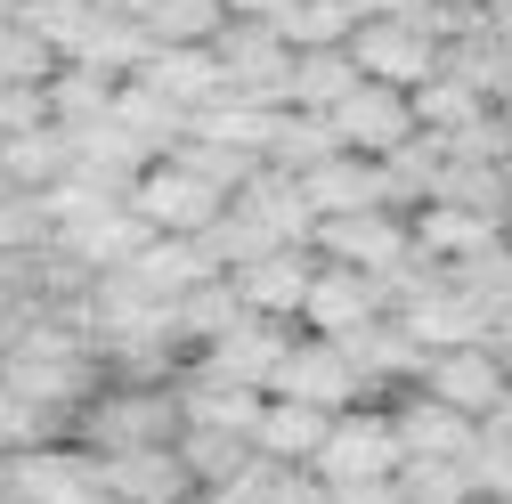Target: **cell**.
Instances as JSON below:
<instances>
[{
	"instance_id": "obj_1",
	"label": "cell",
	"mask_w": 512,
	"mask_h": 504,
	"mask_svg": "<svg viewBox=\"0 0 512 504\" xmlns=\"http://www.w3.org/2000/svg\"><path fill=\"white\" fill-rule=\"evenodd\" d=\"M179 374L171 383H139V374H106V383L82 399L74 439L90 456H131V448H179Z\"/></svg>"
},
{
	"instance_id": "obj_2",
	"label": "cell",
	"mask_w": 512,
	"mask_h": 504,
	"mask_svg": "<svg viewBox=\"0 0 512 504\" xmlns=\"http://www.w3.org/2000/svg\"><path fill=\"white\" fill-rule=\"evenodd\" d=\"M122 204H131L155 236H212V228H220V212H228V187H220V179H204L196 163L171 147V155H155V163L131 179V196H122Z\"/></svg>"
},
{
	"instance_id": "obj_3",
	"label": "cell",
	"mask_w": 512,
	"mask_h": 504,
	"mask_svg": "<svg viewBox=\"0 0 512 504\" xmlns=\"http://www.w3.org/2000/svg\"><path fill=\"white\" fill-rule=\"evenodd\" d=\"M326 488H358V480H399L407 472V439H399V415L391 399H358L350 415H334L326 448L309 464Z\"/></svg>"
},
{
	"instance_id": "obj_4",
	"label": "cell",
	"mask_w": 512,
	"mask_h": 504,
	"mask_svg": "<svg viewBox=\"0 0 512 504\" xmlns=\"http://www.w3.org/2000/svg\"><path fill=\"white\" fill-rule=\"evenodd\" d=\"M439 49H447V33L431 25V0H423L415 17H366V25L350 33V66H358L366 82L423 90V82L439 74Z\"/></svg>"
},
{
	"instance_id": "obj_5",
	"label": "cell",
	"mask_w": 512,
	"mask_h": 504,
	"mask_svg": "<svg viewBox=\"0 0 512 504\" xmlns=\"http://www.w3.org/2000/svg\"><path fill=\"white\" fill-rule=\"evenodd\" d=\"M212 57H220V74H228V98L285 106V90H293V41L269 17H228L212 33Z\"/></svg>"
},
{
	"instance_id": "obj_6",
	"label": "cell",
	"mask_w": 512,
	"mask_h": 504,
	"mask_svg": "<svg viewBox=\"0 0 512 504\" xmlns=\"http://www.w3.org/2000/svg\"><path fill=\"white\" fill-rule=\"evenodd\" d=\"M0 488L25 496V504H114L98 480V456L82 439H41V448L0 456Z\"/></svg>"
},
{
	"instance_id": "obj_7",
	"label": "cell",
	"mask_w": 512,
	"mask_h": 504,
	"mask_svg": "<svg viewBox=\"0 0 512 504\" xmlns=\"http://www.w3.org/2000/svg\"><path fill=\"white\" fill-rule=\"evenodd\" d=\"M269 399H301V407H326V415H350L358 399H374L366 391V374H358V358L334 342V334H293V350H285V366H277V383H269Z\"/></svg>"
},
{
	"instance_id": "obj_8",
	"label": "cell",
	"mask_w": 512,
	"mask_h": 504,
	"mask_svg": "<svg viewBox=\"0 0 512 504\" xmlns=\"http://www.w3.org/2000/svg\"><path fill=\"white\" fill-rule=\"evenodd\" d=\"M326 122H334V139H342L350 155H374V163H391L399 147H415V139H423L415 90H391V82H358Z\"/></svg>"
},
{
	"instance_id": "obj_9",
	"label": "cell",
	"mask_w": 512,
	"mask_h": 504,
	"mask_svg": "<svg viewBox=\"0 0 512 504\" xmlns=\"http://www.w3.org/2000/svg\"><path fill=\"white\" fill-rule=\"evenodd\" d=\"M309 244H317V261H350L391 285L415 261V212H342V220H317Z\"/></svg>"
},
{
	"instance_id": "obj_10",
	"label": "cell",
	"mask_w": 512,
	"mask_h": 504,
	"mask_svg": "<svg viewBox=\"0 0 512 504\" xmlns=\"http://www.w3.org/2000/svg\"><path fill=\"white\" fill-rule=\"evenodd\" d=\"M391 309H399V301H391V285H382L374 269L317 261V285H309V301H301V326H309V334H334V342H350V334L382 326Z\"/></svg>"
},
{
	"instance_id": "obj_11",
	"label": "cell",
	"mask_w": 512,
	"mask_h": 504,
	"mask_svg": "<svg viewBox=\"0 0 512 504\" xmlns=\"http://www.w3.org/2000/svg\"><path fill=\"white\" fill-rule=\"evenodd\" d=\"M415 391H431V399H447L456 415L488 423L504 407V391H512V374H504V358L488 342H464V350H423V383Z\"/></svg>"
},
{
	"instance_id": "obj_12",
	"label": "cell",
	"mask_w": 512,
	"mask_h": 504,
	"mask_svg": "<svg viewBox=\"0 0 512 504\" xmlns=\"http://www.w3.org/2000/svg\"><path fill=\"white\" fill-rule=\"evenodd\" d=\"M228 285H236V301L252 309V318L301 326V301H309V285H317V244H277V252H261V261L228 269Z\"/></svg>"
},
{
	"instance_id": "obj_13",
	"label": "cell",
	"mask_w": 512,
	"mask_h": 504,
	"mask_svg": "<svg viewBox=\"0 0 512 504\" xmlns=\"http://www.w3.org/2000/svg\"><path fill=\"white\" fill-rule=\"evenodd\" d=\"M139 82L147 90H163L187 122H196L204 106H220L228 98V74H220V57H212V41H147V57H139Z\"/></svg>"
},
{
	"instance_id": "obj_14",
	"label": "cell",
	"mask_w": 512,
	"mask_h": 504,
	"mask_svg": "<svg viewBox=\"0 0 512 504\" xmlns=\"http://www.w3.org/2000/svg\"><path fill=\"white\" fill-rule=\"evenodd\" d=\"M228 212H236L244 228H261L269 244H309V236H317V212H309V196H301V179L277 171V163L252 171L236 196H228Z\"/></svg>"
},
{
	"instance_id": "obj_15",
	"label": "cell",
	"mask_w": 512,
	"mask_h": 504,
	"mask_svg": "<svg viewBox=\"0 0 512 504\" xmlns=\"http://www.w3.org/2000/svg\"><path fill=\"white\" fill-rule=\"evenodd\" d=\"M98 480L114 504H196V472L179 448H131V456H98Z\"/></svg>"
},
{
	"instance_id": "obj_16",
	"label": "cell",
	"mask_w": 512,
	"mask_h": 504,
	"mask_svg": "<svg viewBox=\"0 0 512 504\" xmlns=\"http://www.w3.org/2000/svg\"><path fill=\"white\" fill-rule=\"evenodd\" d=\"M293 334H301V326L244 318L236 334H220L212 350H196L187 366H212V374H228V383H244V391H269V383H277V366H285V350H293Z\"/></svg>"
},
{
	"instance_id": "obj_17",
	"label": "cell",
	"mask_w": 512,
	"mask_h": 504,
	"mask_svg": "<svg viewBox=\"0 0 512 504\" xmlns=\"http://www.w3.org/2000/svg\"><path fill=\"white\" fill-rule=\"evenodd\" d=\"M122 269H131L155 301H187V293H196V285H212V277H228L220 269V252L204 244V236H147L139 252H131V261H122Z\"/></svg>"
},
{
	"instance_id": "obj_18",
	"label": "cell",
	"mask_w": 512,
	"mask_h": 504,
	"mask_svg": "<svg viewBox=\"0 0 512 504\" xmlns=\"http://www.w3.org/2000/svg\"><path fill=\"white\" fill-rule=\"evenodd\" d=\"M391 415H399V439H407V464H464L472 431H480L472 415H456V407L431 399V391H399Z\"/></svg>"
},
{
	"instance_id": "obj_19",
	"label": "cell",
	"mask_w": 512,
	"mask_h": 504,
	"mask_svg": "<svg viewBox=\"0 0 512 504\" xmlns=\"http://www.w3.org/2000/svg\"><path fill=\"white\" fill-rule=\"evenodd\" d=\"M261 407H269V391H244V383H228V374H212V366H179V415L196 431H244L252 439Z\"/></svg>"
},
{
	"instance_id": "obj_20",
	"label": "cell",
	"mask_w": 512,
	"mask_h": 504,
	"mask_svg": "<svg viewBox=\"0 0 512 504\" xmlns=\"http://www.w3.org/2000/svg\"><path fill=\"white\" fill-rule=\"evenodd\" d=\"M106 122H114V131L131 139L147 163H155V155H171V147L187 139V114H179L163 90H147L139 74H131V82H114V106H106Z\"/></svg>"
},
{
	"instance_id": "obj_21",
	"label": "cell",
	"mask_w": 512,
	"mask_h": 504,
	"mask_svg": "<svg viewBox=\"0 0 512 504\" xmlns=\"http://www.w3.org/2000/svg\"><path fill=\"white\" fill-rule=\"evenodd\" d=\"M504 236L496 212H472V204H415V252H431V261H472V252H488Z\"/></svg>"
},
{
	"instance_id": "obj_22",
	"label": "cell",
	"mask_w": 512,
	"mask_h": 504,
	"mask_svg": "<svg viewBox=\"0 0 512 504\" xmlns=\"http://www.w3.org/2000/svg\"><path fill=\"white\" fill-rule=\"evenodd\" d=\"M326 431H334V415L326 407H301V399H269L261 407V423H252V448L261 456H277V464H317V448H326Z\"/></svg>"
},
{
	"instance_id": "obj_23",
	"label": "cell",
	"mask_w": 512,
	"mask_h": 504,
	"mask_svg": "<svg viewBox=\"0 0 512 504\" xmlns=\"http://www.w3.org/2000/svg\"><path fill=\"white\" fill-rule=\"evenodd\" d=\"M74 171V139L57 131V122H41V131H17V139H0V179L25 187V196H41V187H57Z\"/></svg>"
},
{
	"instance_id": "obj_24",
	"label": "cell",
	"mask_w": 512,
	"mask_h": 504,
	"mask_svg": "<svg viewBox=\"0 0 512 504\" xmlns=\"http://www.w3.org/2000/svg\"><path fill=\"white\" fill-rule=\"evenodd\" d=\"M358 82H366V74L350 66V41H342V49H293V90H285V106H301V114H334Z\"/></svg>"
},
{
	"instance_id": "obj_25",
	"label": "cell",
	"mask_w": 512,
	"mask_h": 504,
	"mask_svg": "<svg viewBox=\"0 0 512 504\" xmlns=\"http://www.w3.org/2000/svg\"><path fill=\"white\" fill-rule=\"evenodd\" d=\"M244 318H252V309L236 301V285H228V277H212V285H196V293L179 301V334H187V350H212V342H220V334H236Z\"/></svg>"
},
{
	"instance_id": "obj_26",
	"label": "cell",
	"mask_w": 512,
	"mask_h": 504,
	"mask_svg": "<svg viewBox=\"0 0 512 504\" xmlns=\"http://www.w3.org/2000/svg\"><path fill=\"white\" fill-rule=\"evenodd\" d=\"M179 456H187V472H196V488H228L261 448H252L244 431H196V423H187L179 431Z\"/></svg>"
},
{
	"instance_id": "obj_27",
	"label": "cell",
	"mask_w": 512,
	"mask_h": 504,
	"mask_svg": "<svg viewBox=\"0 0 512 504\" xmlns=\"http://www.w3.org/2000/svg\"><path fill=\"white\" fill-rule=\"evenodd\" d=\"M415 114H423V131H439V139H456V131H472V122H488L496 106L472 90V82H456V74H431L423 90H415Z\"/></svg>"
},
{
	"instance_id": "obj_28",
	"label": "cell",
	"mask_w": 512,
	"mask_h": 504,
	"mask_svg": "<svg viewBox=\"0 0 512 504\" xmlns=\"http://www.w3.org/2000/svg\"><path fill=\"white\" fill-rule=\"evenodd\" d=\"M66 66V57H57L25 17H9L0 25V90H49V74Z\"/></svg>"
},
{
	"instance_id": "obj_29",
	"label": "cell",
	"mask_w": 512,
	"mask_h": 504,
	"mask_svg": "<svg viewBox=\"0 0 512 504\" xmlns=\"http://www.w3.org/2000/svg\"><path fill=\"white\" fill-rule=\"evenodd\" d=\"M326 155H342L334 122H326V114H301V106H285V122H277V147H269V163L301 179L309 163H326Z\"/></svg>"
},
{
	"instance_id": "obj_30",
	"label": "cell",
	"mask_w": 512,
	"mask_h": 504,
	"mask_svg": "<svg viewBox=\"0 0 512 504\" xmlns=\"http://www.w3.org/2000/svg\"><path fill=\"white\" fill-rule=\"evenodd\" d=\"M139 25H147V41H212L228 25V0H147Z\"/></svg>"
},
{
	"instance_id": "obj_31",
	"label": "cell",
	"mask_w": 512,
	"mask_h": 504,
	"mask_svg": "<svg viewBox=\"0 0 512 504\" xmlns=\"http://www.w3.org/2000/svg\"><path fill=\"white\" fill-rule=\"evenodd\" d=\"M277 33H285L293 49H342V41L358 33V17L342 9V0H293V9L277 17Z\"/></svg>"
},
{
	"instance_id": "obj_32",
	"label": "cell",
	"mask_w": 512,
	"mask_h": 504,
	"mask_svg": "<svg viewBox=\"0 0 512 504\" xmlns=\"http://www.w3.org/2000/svg\"><path fill=\"white\" fill-rule=\"evenodd\" d=\"M41 244H57V220H49V204L41 196H25V187H9L0 196V252H41Z\"/></svg>"
},
{
	"instance_id": "obj_33",
	"label": "cell",
	"mask_w": 512,
	"mask_h": 504,
	"mask_svg": "<svg viewBox=\"0 0 512 504\" xmlns=\"http://www.w3.org/2000/svg\"><path fill=\"white\" fill-rule=\"evenodd\" d=\"M464 480H472V496H512V439H504L496 423L472 431V448H464Z\"/></svg>"
},
{
	"instance_id": "obj_34",
	"label": "cell",
	"mask_w": 512,
	"mask_h": 504,
	"mask_svg": "<svg viewBox=\"0 0 512 504\" xmlns=\"http://www.w3.org/2000/svg\"><path fill=\"white\" fill-rule=\"evenodd\" d=\"M399 496L407 504H472V480H464V464H407Z\"/></svg>"
},
{
	"instance_id": "obj_35",
	"label": "cell",
	"mask_w": 512,
	"mask_h": 504,
	"mask_svg": "<svg viewBox=\"0 0 512 504\" xmlns=\"http://www.w3.org/2000/svg\"><path fill=\"white\" fill-rule=\"evenodd\" d=\"M41 122H49V90H0V139L41 131Z\"/></svg>"
},
{
	"instance_id": "obj_36",
	"label": "cell",
	"mask_w": 512,
	"mask_h": 504,
	"mask_svg": "<svg viewBox=\"0 0 512 504\" xmlns=\"http://www.w3.org/2000/svg\"><path fill=\"white\" fill-rule=\"evenodd\" d=\"M342 9H350V17L366 25V17H415V9H423V0H342Z\"/></svg>"
},
{
	"instance_id": "obj_37",
	"label": "cell",
	"mask_w": 512,
	"mask_h": 504,
	"mask_svg": "<svg viewBox=\"0 0 512 504\" xmlns=\"http://www.w3.org/2000/svg\"><path fill=\"white\" fill-rule=\"evenodd\" d=\"M17 326H25V301H9V293H0V358H9V342H17Z\"/></svg>"
},
{
	"instance_id": "obj_38",
	"label": "cell",
	"mask_w": 512,
	"mask_h": 504,
	"mask_svg": "<svg viewBox=\"0 0 512 504\" xmlns=\"http://www.w3.org/2000/svg\"><path fill=\"white\" fill-rule=\"evenodd\" d=\"M285 9H293V0H228V17H269V25H277Z\"/></svg>"
},
{
	"instance_id": "obj_39",
	"label": "cell",
	"mask_w": 512,
	"mask_h": 504,
	"mask_svg": "<svg viewBox=\"0 0 512 504\" xmlns=\"http://www.w3.org/2000/svg\"><path fill=\"white\" fill-rule=\"evenodd\" d=\"M488 350H496V358H504V374H512V318H504V326L488 334Z\"/></svg>"
},
{
	"instance_id": "obj_40",
	"label": "cell",
	"mask_w": 512,
	"mask_h": 504,
	"mask_svg": "<svg viewBox=\"0 0 512 504\" xmlns=\"http://www.w3.org/2000/svg\"><path fill=\"white\" fill-rule=\"evenodd\" d=\"M488 423H496V431H504V439H512V391H504V407H496V415H488Z\"/></svg>"
},
{
	"instance_id": "obj_41",
	"label": "cell",
	"mask_w": 512,
	"mask_h": 504,
	"mask_svg": "<svg viewBox=\"0 0 512 504\" xmlns=\"http://www.w3.org/2000/svg\"><path fill=\"white\" fill-rule=\"evenodd\" d=\"M504 236H512V220H504Z\"/></svg>"
}]
</instances>
